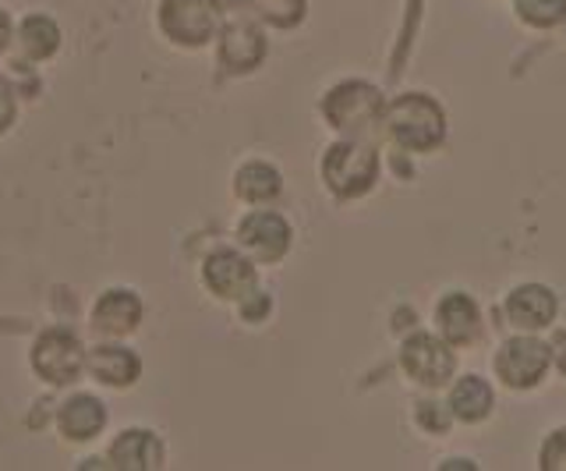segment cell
Instances as JSON below:
<instances>
[{
  "mask_svg": "<svg viewBox=\"0 0 566 471\" xmlns=\"http://www.w3.org/2000/svg\"><path fill=\"white\" fill-rule=\"evenodd\" d=\"M389 132H394L407 149H429L442 138V114L432 100L403 96L389 107Z\"/></svg>",
  "mask_w": 566,
  "mask_h": 471,
  "instance_id": "cell-1",
  "label": "cell"
},
{
  "mask_svg": "<svg viewBox=\"0 0 566 471\" xmlns=\"http://www.w3.org/2000/svg\"><path fill=\"white\" fill-rule=\"evenodd\" d=\"M220 19L217 0H167L164 8V25L170 36L185 40V43H202L212 36Z\"/></svg>",
  "mask_w": 566,
  "mask_h": 471,
  "instance_id": "cell-2",
  "label": "cell"
},
{
  "mask_svg": "<svg viewBox=\"0 0 566 471\" xmlns=\"http://www.w3.org/2000/svg\"><path fill=\"white\" fill-rule=\"evenodd\" d=\"M545 347L538 341H527V337H517L503 344V352L495 355V369L500 376L510 383V387H531L542 373H545Z\"/></svg>",
  "mask_w": 566,
  "mask_h": 471,
  "instance_id": "cell-3",
  "label": "cell"
},
{
  "mask_svg": "<svg viewBox=\"0 0 566 471\" xmlns=\"http://www.w3.org/2000/svg\"><path fill=\"white\" fill-rule=\"evenodd\" d=\"M371 174H376V156L358 146H336L326 160V178L336 191H344V196L365 191Z\"/></svg>",
  "mask_w": 566,
  "mask_h": 471,
  "instance_id": "cell-4",
  "label": "cell"
},
{
  "mask_svg": "<svg viewBox=\"0 0 566 471\" xmlns=\"http://www.w3.org/2000/svg\"><path fill=\"white\" fill-rule=\"evenodd\" d=\"M32 365L40 369L50 383H71L78 376V365H82V352L71 334H61V329H53L40 341L32 355Z\"/></svg>",
  "mask_w": 566,
  "mask_h": 471,
  "instance_id": "cell-5",
  "label": "cell"
},
{
  "mask_svg": "<svg viewBox=\"0 0 566 471\" xmlns=\"http://www.w3.org/2000/svg\"><path fill=\"white\" fill-rule=\"evenodd\" d=\"M403 365L424 387H439L453 373V355L436 337H411L403 347Z\"/></svg>",
  "mask_w": 566,
  "mask_h": 471,
  "instance_id": "cell-6",
  "label": "cell"
},
{
  "mask_svg": "<svg viewBox=\"0 0 566 471\" xmlns=\"http://www.w3.org/2000/svg\"><path fill=\"white\" fill-rule=\"evenodd\" d=\"M241 241L259 259H276V255H283V249H287V223H283L276 213H255L244 220Z\"/></svg>",
  "mask_w": 566,
  "mask_h": 471,
  "instance_id": "cell-7",
  "label": "cell"
},
{
  "mask_svg": "<svg viewBox=\"0 0 566 471\" xmlns=\"http://www.w3.org/2000/svg\"><path fill=\"white\" fill-rule=\"evenodd\" d=\"M510 320L517 323V326H531V329H538V326H548V320L556 316V299L548 294L545 287H521V291H513L510 294Z\"/></svg>",
  "mask_w": 566,
  "mask_h": 471,
  "instance_id": "cell-8",
  "label": "cell"
},
{
  "mask_svg": "<svg viewBox=\"0 0 566 471\" xmlns=\"http://www.w3.org/2000/svg\"><path fill=\"white\" fill-rule=\"evenodd\" d=\"M209 284L217 287L223 299H238V294L252 284V270H248L244 259H238L234 252H220L209 259Z\"/></svg>",
  "mask_w": 566,
  "mask_h": 471,
  "instance_id": "cell-9",
  "label": "cell"
},
{
  "mask_svg": "<svg viewBox=\"0 0 566 471\" xmlns=\"http://www.w3.org/2000/svg\"><path fill=\"white\" fill-rule=\"evenodd\" d=\"M474 323H478V312H474L471 299H464V294H450V299L439 305V326L453 344L471 341Z\"/></svg>",
  "mask_w": 566,
  "mask_h": 471,
  "instance_id": "cell-10",
  "label": "cell"
},
{
  "mask_svg": "<svg viewBox=\"0 0 566 471\" xmlns=\"http://www.w3.org/2000/svg\"><path fill=\"white\" fill-rule=\"evenodd\" d=\"M61 429L71 440H88V436L103 429V405L93 397H75L61 415Z\"/></svg>",
  "mask_w": 566,
  "mask_h": 471,
  "instance_id": "cell-11",
  "label": "cell"
},
{
  "mask_svg": "<svg viewBox=\"0 0 566 471\" xmlns=\"http://www.w3.org/2000/svg\"><path fill=\"white\" fill-rule=\"evenodd\" d=\"M135 320H138V302L132 299L128 291H111V294H106V299L99 302V308H96V323H99V329H111V334L135 326Z\"/></svg>",
  "mask_w": 566,
  "mask_h": 471,
  "instance_id": "cell-12",
  "label": "cell"
},
{
  "mask_svg": "<svg viewBox=\"0 0 566 471\" xmlns=\"http://www.w3.org/2000/svg\"><path fill=\"white\" fill-rule=\"evenodd\" d=\"M489 408H492V390H489L478 376L464 379V383H460V387L453 390V411H457L460 418H468V422H478V418H485Z\"/></svg>",
  "mask_w": 566,
  "mask_h": 471,
  "instance_id": "cell-13",
  "label": "cell"
},
{
  "mask_svg": "<svg viewBox=\"0 0 566 471\" xmlns=\"http://www.w3.org/2000/svg\"><path fill=\"white\" fill-rule=\"evenodd\" d=\"M93 369L99 373L103 383H132L138 373V362L128 352H117V347H99L93 355Z\"/></svg>",
  "mask_w": 566,
  "mask_h": 471,
  "instance_id": "cell-14",
  "label": "cell"
},
{
  "mask_svg": "<svg viewBox=\"0 0 566 471\" xmlns=\"http://www.w3.org/2000/svg\"><path fill=\"white\" fill-rule=\"evenodd\" d=\"M238 191H241L244 199H270V196H276V191H280V178H276V170L262 167V164H252V167L241 170Z\"/></svg>",
  "mask_w": 566,
  "mask_h": 471,
  "instance_id": "cell-15",
  "label": "cell"
},
{
  "mask_svg": "<svg viewBox=\"0 0 566 471\" xmlns=\"http://www.w3.org/2000/svg\"><path fill=\"white\" fill-rule=\"evenodd\" d=\"M517 11L535 25H553V22L563 19L566 4H563V0H517Z\"/></svg>",
  "mask_w": 566,
  "mask_h": 471,
  "instance_id": "cell-16",
  "label": "cell"
},
{
  "mask_svg": "<svg viewBox=\"0 0 566 471\" xmlns=\"http://www.w3.org/2000/svg\"><path fill=\"white\" fill-rule=\"evenodd\" d=\"M25 46H29V54H35V57L50 54V50L57 46V29H53L46 19H29L25 22Z\"/></svg>",
  "mask_w": 566,
  "mask_h": 471,
  "instance_id": "cell-17",
  "label": "cell"
},
{
  "mask_svg": "<svg viewBox=\"0 0 566 471\" xmlns=\"http://www.w3.org/2000/svg\"><path fill=\"white\" fill-rule=\"evenodd\" d=\"M545 468H566V432H559L545 450Z\"/></svg>",
  "mask_w": 566,
  "mask_h": 471,
  "instance_id": "cell-18",
  "label": "cell"
},
{
  "mask_svg": "<svg viewBox=\"0 0 566 471\" xmlns=\"http://www.w3.org/2000/svg\"><path fill=\"white\" fill-rule=\"evenodd\" d=\"M8 121H11V100H8L4 93H0V128H4Z\"/></svg>",
  "mask_w": 566,
  "mask_h": 471,
  "instance_id": "cell-19",
  "label": "cell"
}]
</instances>
